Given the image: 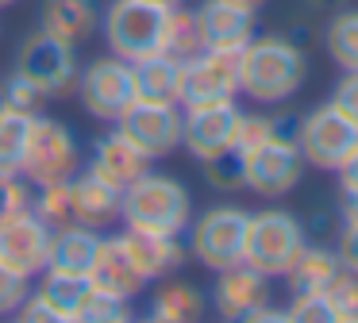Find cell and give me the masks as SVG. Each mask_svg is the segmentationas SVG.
Masks as SVG:
<instances>
[{
    "label": "cell",
    "instance_id": "6da1fadb",
    "mask_svg": "<svg viewBox=\"0 0 358 323\" xmlns=\"http://www.w3.org/2000/svg\"><path fill=\"white\" fill-rule=\"evenodd\" d=\"M308 58L289 35H262L243 46L239 92L255 104H281L304 85Z\"/></svg>",
    "mask_w": 358,
    "mask_h": 323
},
{
    "label": "cell",
    "instance_id": "7a4b0ae2",
    "mask_svg": "<svg viewBox=\"0 0 358 323\" xmlns=\"http://www.w3.org/2000/svg\"><path fill=\"white\" fill-rule=\"evenodd\" d=\"M120 220L124 227L135 231H155V235H185L189 220H193V196L178 177L166 173H139L124 189V204H120Z\"/></svg>",
    "mask_w": 358,
    "mask_h": 323
},
{
    "label": "cell",
    "instance_id": "3957f363",
    "mask_svg": "<svg viewBox=\"0 0 358 323\" xmlns=\"http://www.w3.org/2000/svg\"><path fill=\"white\" fill-rule=\"evenodd\" d=\"M173 8L150 4V0H112L101 15V31L108 54L127 62H139L147 54L166 50V31H170Z\"/></svg>",
    "mask_w": 358,
    "mask_h": 323
},
{
    "label": "cell",
    "instance_id": "277c9868",
    "mask_svg": "<svg viewBox=\"0 0 358 323\" xmlns=\"http://www.w3.org/2000/svg\"><path fill=\"white\" fill-rule=\"evenodd\" d=\"M304 243H308V231H304V223L293 212L262 208L247 223V254H243V261L273 281V277L289 273V266L304 250Z\"/></svg>",
    "mask_w": 358,
    "mask_h": 323
},
{
    "label": "cell",
    "instance_id": "5b68a950",
    "mask_svg": "<svg viewBox=\"0 0 358 323\" xmlns=\"http://www.w3.org/2000/svg\"><path fill=\"white\" fill-rule=\"evenodd\" d=\"M247 223L250 212L235 204H216L204 208L196 220H189V258L201 261L204 269L220 273L227 266H239L243 254H247Z\"/></svg>",
    "mask_w": 358,
    "mask_h": 323
},
{
    "label": "cell",
    "instance_id": "8992f818",
    "mask_svg": "<svg viewBox=\"0 0 358 323\" xmlns=\"http://www.w3.org/2000/svg\"><path fill=\"white\" fill-rule=\"evenodd\" d=\"M78 46L62 43V38L47 35V31H35V35H27L24 43L16 46V73H24L27 81H35L43 92H47V100H58V96H70L73 89H78Z\"/></svg>",
    "mask_w": 358,
    "mask_h": 323
},
{
    "label": "cell",
    "instance_id": "52a82bcc",
    "mask_svg": "<svg viewBox=\"0 0 358 323\" xmlns=\"http://www.w3.org/2000/svg\"><path fill=\"white\" fill-rule=\"evenodd\" d=\"M78 100L93 120H104V123H116L127 108L139 100L135 92V73H131V62L127 58H96L89 62L85 69L78 73Z\"/></svg>",
    "mask_w": 358,
    "mask_h": 323
},
{
    "label": "cell",
    "instance_id": "ba28073f",
    "mask_svg": "<svg viewBox=\"0 0 358 323\" xmlns=\"http://www.w3.org/2000/svg\"><path fill=\"white\" fill-rule=\"evenodd\" d=\"M81 169V146L66 123L50 115H35L31 138H27V158H24V181L27 185H47V181H70Z\"/></svg>",
    "mask_w": 358,
    "mask_h": 323
},
{
    "label": "cell",
    "instance_id": "9c48e42d",
    "mask_svg": "<svg viewBox=\"0 0 358 323\" xmlns=\"http://www.w3.org/2000/svg\"><path fill=\"white\" fill-rule=\"evenodd\" d=\"M296 146H301V154H304V166L335 173V169L350 158V150L358 146V127L327 100V104H320V108H312V112L301 115Z\"/></svg>",
    "mask_w": 358,
    "mask_h": 323
},
{
    "label": "cell",
    "instance_id": "30bf717a",
    "mask_svg": "<svg viewBox=\"0 0 358 323\" xmlns=\"http://www.w3.org/2000/svg\"><path fill=\"white\" fill-rule=\"evenodd\" d=\"M50 238H55V223H47L35 208L0 220V266L24 277L43 273L50 261Z\"/></svg>",
    "mask_w": 358,
    "mask_h": 323
},
{
    "label": "cell",
    "instance_id": "8fae6325",
    "mask_svg": "<svg viewBox=\"0 0 358 323\" xmlns=\"http://www.w3.org/2000/svg\"><path fill=\"white\" fill-rule=\"evenodd\" d=\"M181 120H185V108L181 104L135 100V104L116 120V127L155 162V158H166V154H173L181 146Z\"/></svg>",
    "mask_w": 358,
    "mask_h": 323
},
{
    "label": "cell",
    "instance_id": "7c38bea8",
    "mask_svg": "<svg viewBox=\"0 0 358 323\" xmlns=\"http://www.w3.org/2000/svg\"><path fill=\"white\" fill-rule=\"evenodd\" d=\"M304 177V154L296 146V138H270L266 146H258L255 154H247V189L262 200H281L301 185Z\"/></svg>",
    "mask_w": 358,
    "mask_h": 323
},
{
    "label": "cell",
    "instance_id": "4fadbf2b",
    "mask_svg": "<svg viewBox=\"0 0 358 323\" xmlns=\"http://www.w3.org/2000/svg\"><path fill=\"white\" fill-rule=\"evenodd\" d=\"M239 62L243 50H201L181 62V104H208V100L239 96Z\"/></svg>",
    "mask_w": 358,
    "mask_h": 323
},
{
    "label": "cell",
    "instance_id": "5bb4252c",
    "mask_svg": "<svg viewBox=\"0 0 358 323\" xmlns=\"http://www.w3.org/2000/svg\"><path fill=\"white\" fill-rule=\"evenodd\" d=\"M185 120H181V146L193 154L196 162L216 158L220 150H227L239 127L243 108L235 100H208V104H181Z\"/></svg>",
    "mask_w": 358,
    "mask_h": 323
},
{
    "label": "cell",
    "instance_id": "9a60e30c",
    "mask_svg": "<svg viewBox=\"0 0 358 323\" xmlns=\"http://www.w3.org/2000/svg\"><path fill=\"white\" fill-rule=\"evenodd\" d=\"M212 304L224 320H243L250 323L262 308L273 304V289H270V277L250 269L247 261L239 266H227L216 273V289H212Z\"/></svg>",
    "mask_w": 358,
    "mask_h": 323
},
{
    "label": "cell",
    "instance_id": "2e32d148",
    "mask_svg": "<svg viewBox=\"0 0 358 323\" xmlns=\"http://www.w3.org/2000/svg\"><path fill=\"white\" fill-rule=\"evenodd\" d=\"M120 204H124V189L104 181L96 169H78L70 177V220L73 223L104 231L120 220Z\"/></svg>",
    "mask_w": 358,
    "mask_h": 323
},
{
    "label": "cell",
    "instance_id": "e0dca14e",
    "mask_svg": "<svg viewBox=\"0 0 358 323\" xmlns=\"http://www.w3.org/2000/svg\"><path fill=\"white\" fill-rule=\"evenodd\" d=\"M116 243L124 246V254L131 258V266L143 273L147 285L170 277L173 269H181L189 254L178 235H155V231H135V227H124L116 235Z\"/></svg>",
    "mask_w": 358,
    "mask_h": 323
},
{
    "label": "cell",
    "instance_id": "ac0fdd59",
    "mask_svg": "<svg viewBox=\"0 0 358 323\" xmlns=\"http://www.w3.org/2000/svg\"><path fill=\"white\" fill-rule=\"evenodd\" d=\"M193 12L204 50H243L255 38V12L231 4V0H204Z\"/></svg>",
    "mask_w": 358,
    "mask_h": 323
},
{
    "label": "cell",
    "instance_id": "d6986e66",
    "mask_svg": "<svg viewBox=\"0 0 358 323\" xmlns=\"http://www.w3.org/2000/svg\"><path fill=\"white\" fill-rule=\"evenodd\" d=\"M89 169H96V173H101L104 181H112L116 189H127V185H131L135 177L150 169V158L131 143V138L124 135V131L116 127V131H108V135L96 138Z\"/></svg>",
    "mask_w": 358,
    "mask_h": 323
},
{
    "label": "cell",
    "instance_id": "ffe728a7",
    "mask_svg": "<svg viewBox=\"0 0 358 323\" xmlns=\"http://www.w3.org/2000/svg\"><path fill=\"white\" fill-rule=\"evenodd\" d=\"M39 27L70 46H81L101 27V8H96V0H43Z\"/></svg>",
    "mask_w": 358,
    "mask_h": 323
},
{
    "label": "cell",
    "instance_id": "44dd1931",
    "mask_svg": "<svg viewBox=\"0 0 358 323\" xmlns=\"http://www.w3.org/2000/svg\"><path fill=\"white\" fill-rule=\"evenodd\" d=\"M89 281H93L96 292H108V296H120V300H135L147 289L143 273L131 266V258H127L124 246L116 243V235L101 243L93 266H89Z\"/></svg>",
    "mask_w": 358,
    "mask_h": 323
},
{
    "label": "cell",
    "instance_id": "7402d4cb",
    "mask_svg": "<svg viewBox=\"0 0 358 323\" xmlns=\"http://www.w3.org/2000/svg\"><path fill=\"white\" fill-rule=\"evenodd\" d=\"M101 231L81 227V223L66 220L55 227V238H50V261L47 269H62V273H89L96 250H101Z\"/></svg>",
    "mask_w": 358,
    "mask_h": 323
},
{
    "label": "cell",
    "instance_id": "603a6c76",
    "mask_svg": "<svg viewBox=\"0 0 358 323\" xmlns=\"http://www.w3.org/2000/svg\"><path fill=\"white\" fill-rule=\"evenodd\" d=\"M339 269H343V261H339V254H335V246L304 243V250L296 254V261L285 273L289 296H301V292H327L331 281L339 277Z\"/></svg>",
    "mask_w": 358,
    "mask_h": 323
},
{
    "label": "cell",
    "instance_id": "cb8c5ba5",
    "mask_svg": "<svg viewBox=\"0 0 358 323\" xmlns=\"http://www.w3.org/2000/svg\"><path fill=\"white\" fill-rule=\"evenodd\" d=\"M135 92L139 100H158V104H181V58L158 50L147 58L131 62Z\"/></svg>",
    "mask_w": 358,
    "mask_h": 323
},
{
    "label": "cell",
    "instance_id": "d4e9b609",
    "mask_svg": "<svg viewBox=\"0 0 358 323\" xmlns=\"http://www.w3.org/2000/svg\"><path fill=\"white\" fill-rule=\"evenodd\" d=\"M204 308H208V300H204V292L196 289V285L189 281H166L155 289V296H150V308H147V320L155 323H196L204 315Z\"/></svg>",
    "mask_w": 358,
    "mask_h": 323
},
{
    "label": "cell",
    "instance_id": "484cf974",
    "mask_svg": "<svg viewBox=\"0 0 358 323\" xmlns=\"http://www.w3.org/2000/svg\"><path fill=\"white\" fill-rule=\"evenodd\" d=\"M43 300H47L50 308H55L62 320H78L81 308H85V300L93 296V281H89V273H62V269H43V285L39 289Z\"/></svg>",
    "mask_w": 358,
    "mask_h": 323
},
{
    "label": "cell",
    "instance_id": "4316f807",
    "mask_svg": "<svg viewBox=\"0 0 358 323\" xmlns=\"http://www.w3.org/2000/svg\"><path fill=\"white\" fill-rule=\"evenodd\" d=\"M324 46L343 73H358V8H339L327 15Z\"/></svg>",
    "mask_w": 358,
    "mask_h": 323
},
{
    "label": "cell",
    "instance_id": "83f0119b",
    "mask_svg": "<svg viewBox=\"0 0 358 323\" xmlns=\"http://www.w3.org/2000/svg\"><path fill=\"white\" fill-rule=\"evenodd\" d=\"M31 123H35V115L0 104V173H20L24 169Z\"/></svg>",
    "mask_w": 358,
    "mask_h": 323
},
{
    "label": "cell",
    "instance_id": "f1b7e54d",
    "mask_svg": "<svg viewBox=\"0 0 358 323\" xmlns=\"http://www.w3.org/2000/svg\"><path fill=\"white\" fill-rule=\"evenodd\" d=\"M204 50V38H201V27H196V12L193 8H173L170 12V31H166V54L189 62Z\"/></svg>",
    "mask_w": 358,
    "mask_h": 323
},
{
    "label": "cell",
    "instance_id": "f546056e",
    "mask_svg": "<svg viewBox=\"0 0 358 323\" xmlns=\"http://www.w3.org/2000/svg\"><path fill=\"white\" fill-rule=\"evenodd\" d=\"M204 166V181L212 185L216 192H239V189H247V158H243L239 150H220L216 158H208V162H201Z\"/></svg>",
    "mask_w": 358,
    "mask_h": 323
},
{
    "label": "cell",
    "instance_id": "4dcf8cb0",
    "mask_svg": "<svg viewBox=\"0 0 358 323\" xmlns=\"http://www.w3.org/2000/svg\"><path fill=\"white\" fill-rule=\"evenodd\" d=\"M270 138H278V120H273V115L243 112L239 127H235V138H231V150H239L243 158H247V154H255L258 146H266Z\"/></svg>",
    "mask_w": 358,
    "mask_h": 323
},
{
    "label": "cell",
    "instance_id": "1f68e13d",
    "mask_svg": "<svg viewBox=\"0 0 358 323\" xmlns=\"http://www.w3.org/2000/svg\"><path fill=\"white\" fill-rule=\"evenodd\" d=\"M0 104L16 108V112H27V115H39L43 108H47V92H43L35 81H27L24 73L12 69V77L0 85Z\"/></svg>",
    "mask_w": 358,
    "mask_h": 323
},
{
    "label": "cell",
    "instance_id": "d6a6232c",
    "mask_svg": "<svg viewBox=\"0 0 358 323\" xmlns=\"http://www.w3.org/2000/svg\"><path fill=\"white\" fill-rule=\"evenodd\" d=\"M285 320L289 323H339V312H335L327 292H301V296L289 300Z\"/></svg>",
    "mask_w": 358,
    "mask_h": 323
},
{
    "label": "cell",
    "instance_id": "836d02e7",
    "mask_svg": "<svg viewBox=\"0 0 358 323\" xmlns=\"http://www.w3.org/2000/svg\"><path fill=\"white\" fill-rule=\"evenodd\" d=\"M31 208L43 215L47 223H66L70 220V181H47V185H35V200Z\"/></svg>",
    "mask_w": 358,
    "mask_h": 323
},
{
    "label": "cell",
    "instance_id": "e575fe53",
    "mask_svg": "<svg viewBox=\"0 0 358 323\" xmlns=\"http://www.w3.org/2000/svg\"><path fill=\"white\" fill-rule=\"evenodd\" d=\"M78 320H85V323H124V320H131V300H120V296H108V292L93 289V296L85 300Z\"/></svg>",
    "mask_w": 358,
    "mask_h": 323
},
{
    "label": "cell",
    "instance_id": "d590c367",
    "mask_svg": "<svg viewBox=\"0 0 358 323\" xmlns=\"http://www.w3.org/2000/svg\"><path fill=\"white\" fill-rule=\"evenodd\" d=\"M335 312H339V323H358V273L350 269H339V277L327 289Z\"/></svg>",
    "mask_w": 358,
    "mask_h": 323
},
{
    "label": "cell",
    "instance_id": "8d00e7d4",
    "mask_svg": "<svg viewBox=\"0 0 358 323\" xmlns=\"http://www.w3.org/2000/svg\"><path fill=\"white\" fill-rule=\"evenodd\" d=\"M31 296V277L16 273V269H4L0 266V320L20 312V304Z\"/></svg>",
    "mask_w": 358,
    "mask_h": 323
},
{
    "label": "cell",
    "instance_id": "74e56055",
    "mask_svg": "<svg viewBox=\"0 0 358 323\" xmlns=\"http://www.w3.org/2000/svg\"><path fill=\"white\" fill-rule=\"evenodd\" d=\"M31 208V185L24 181V173H0V220Z\"/></svg>",
    "mask_w": 358,
    "mask_h": 323
},
{
    "label": "cell",
    "instance_id": "f35d334b",
    "mask_svg": "<svg viewBox=\"0 0 358 323\" xmlns=\"http://www.w3.org/2000/svg\"><path fill=\"white\" fill-rule=\"evenodd\" d=\"M331 104L358 127V73H343L339 77V85H335V92H331Z\"/></svg>",
    "mask_w": 358,
    "mask_h": 323
},
{
    "label": "cell",
    "instance_id": "ab89813d",
    "mask_svg": "<svg viewBox=\"0 0 358 323\" xmlns=\"http://www.w3.org/2000/svg\"><path fill=\"white\" fill-rule=\"evenodd\" d=\"M335 254H339L343 269L358 273V223H339V231H335Z\"/></svg>",
    "mask_w": 358,
    "mask_h": 323
},
{
    "label": "cell",
    "instance_id": "60d3db41",
    "mask_svg": "<svg viewBox=\"0 0 358 323\" xmlns=\"http://www.w3.org/2000/svg\"><path fill=\"white\" fill-rule=\"evenodd\" d=\"M16 315H20L24 323H62V315H58L55 308H50L35 289H31V296H27L24 304H20V312H16Z\"/></svg>",
    "mask_w": 358,
    "mask_h": 323
},
{
    "label": "cell",
    "instance_id": "b9f144b4",
    "mask_svg": "<svg viewBox=\"0 0 358 323\" xmlns=\"http://www.w3.org/2000/svg\"><path fill=\"white\" fill-rule=\"evenodd\" d=\"M335 173H339V189H343V196H358V146L350 150V158L343 162V166L335 169Z\"/></svg>",
    "mask_w": 358,
    "mask_h": 323
},
{
    "label": "cell",
    "instance_id": "7bdbcfd3",
    "mask_svg": "<svg viewBox=\"0 0 358 323\" xmlns=\"http://www.w3.org/2000/svg\"><path fill=\"white\" fill-rule=\"evenodd\" d=\"M304 15H331L343 8V0H301Z\"/></svg>",
    "mask_w": 358,
    "mask_h": 323
},
{
    "label": "cell",
    "instance_id": "ee69618b",
    "mask_svg": "<svg viewBox=\"0 0 358 323\" xmlns=\"http://www.w3.org/2000/svg\"><path fill=\"white\" fill-rule=\"evenodd\" d=\"M339 223H358V196H343V208H339Z\"/></svg>",
    "mask_w": 358,
    "mask_h": 323
},
{
    "label": "cell",
    "instance_id": "f6af8a7d",
    "mask_svg": "<svg viewBox=\"0 0 358 323\" xmlns=\"http://www.w3.org/2000/svg\"><path fill=\"white\" fill-rule=\"evenodd\" d=\"M231 4H239V8H247V12H258V8L266 4V0H231Z\"/></svg>",
    "mask_w": 358,
    "mask_h": 323
},
{
    "label": "cell",
    "instance_id": "bcb514c9",
    "mask_svg": "<svg viewBox=\"0 0 358 323\" xmlns=\"http://www.w3.org/2000/svg\"><path fill=\"white\" fill-rule=\"evenodd\" d=\"M150 4H162V8H178L181 0H150Z\"/></svg>",
    "mask_w": 358,
    "mask_h": 323
},
{
    "label": "cell",
    "instance_id": "7dc6e473",
    "mask_svg": "<svg viewBox=\"0 0 358 323\" xmlns=\"http://www.w3.org/2000/svg\"><path fill=\"white\" fill-rule=\"evenodd\" d=\"M12 4H16V0H0V8H12Z\"/></svg>",
    "mask_w": 358,
    "mask_h": 323
}]
</instances>
